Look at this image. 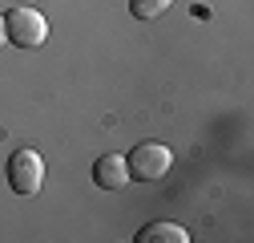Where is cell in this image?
<instances>
[{"mask_svg":"<svg viewBox=\"0 0 254 243\" xmlns=\"http://www.w3.org/2000/svg\"><path fill=\"white\" fill-rule=\"evenodd\" d=\"M4 28H8V45L16 49H41L49 41V20L37 8H12L4 16Z\"/></svg>","mask_w":254,"mask_h":243,"instance_id":"cell-1","label":"cell"},{"mask_svg":"<svg viewBox=\"0 0 254 243\" xmlns=\"http://www.w3.org/2000/svg\"><path fill=\"white\" fill-rule=\"evenodd\" d=\"M125 162H129V178L157 182V178H166V170L174 166V154H170V146H162V142H141V146H133V154Z\"/></svg>","mask_w":254,"mask_h":243,"instance_id":"cell-2","label":"cell"},{"mask_svg":"<svg viewBox=\"0 0 254 243\" xmlns=\"http://www.w3.org/2000/svg\"><path fill=\"white\" fill-rule=\"evenodd\" d=\"M45 182V158L37 150H16L8 158V187L16 195H37Z\"/></svg>","mask_w":254,"mask_h":243,"instance_id":"cell-3","label":"cell"},{"mask_svg":"<svg viewBox=\"0 0 254 243\" xmlns=\"http://www.w3.org/2000/svg\"><path fill=\"white\" fill-rule=\"evenodd\" d=\"M93 182H97L101 191L129 187V162H125V154H101L93 162Z\"/></svg>","mask_w":254,"mask_h":243,"instance_id":"cell-4","label":"cell"},{"mask_svg":"<svg viewBox=\"0 0 254 243\" xmlns=\"http://www.w3.org/2000/svg\"><path fill=\"white\" fill-rule=\"evenodd\" d=\"M137 243H190V231L162 219V223H145L141 235H137Z\"/></svg>","mask_w":254,"mask_h":243,"instance_id":"cell-5","label":"cell"},{"mask_svg":"<svg viewBox=\"0 0 254 243\" xmlns=\"http://www.w3.org/2000/svg\"><path fill=\"white\" fill-rule=\"evenodd\" d=\"M170 4H174V0H129V8H133L137 20H153V16H162Z\"/></svg>","mask_w":254,"mask_h":243,"instance_id":"cell-6","label":"cell"},{"mask_svg":"<svg viewBox=\"0 0 254 243\" xmlns=\"http://www.w3.org/2000/svg\"><path fill=\"white\" fill-rule=\"evenodd\" d=\"M8 45V28H4V16H0V49Z\"/></svg>","mask_w":254,"mask_h":243,"instance_id":"cell-7","label":"cell"}]
</instances>
